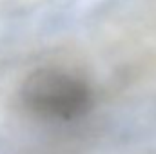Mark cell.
Wrapping results in <instances>:
<instances>
[{
  "mask_svg": "<svg viewBox=\"0 0 156 154\" xmlns=\"http://www.w3.org/2000/svg\"><path fill=\"white\" fill-rule=\"evenodd\" d=\"M20 103L27 114L45 123H73L89 114L94 94L91 85L71 71L40 67L24 80Z\"/></svg>",
  "mask_w": 156,
  "mask_h": 154,
  "instance_id": "obj_1",
  "label": "cell"
}]
</instances>
